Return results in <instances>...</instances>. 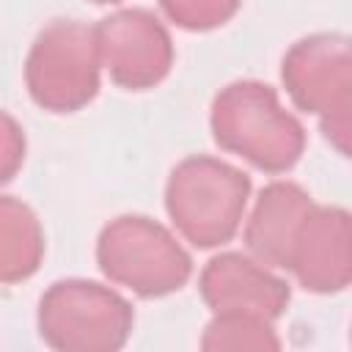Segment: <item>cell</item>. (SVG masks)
I'll use <instances>...</instances> for the list:
<instances>
[{
    "label": "cell",
    "instance_id": "6da1fadb",
    "mask_svg": "<svg viewBox=\"0 0 352 352\" xmlns=\"http://www.w3.org/2000/svg\"><path fill=\"white\" fill-rule=\"evenodd\" d=\"M209 126L223 151L272 176L292 170L305 151V126L261 80H236L220 88L209 110Z\"/></svg>",
    "mask_w": 352,
    "mask_h": 352
},
{
    "label": "cell",
    "instance_id": "7a4b0ae2",
    "mask_svg": "<svg viewBox=\"0 0 352 352\" xmlns=\"http://www.w3.org/2000/svg\"><path fill=\"white\" fill-rule=\"evenodd\" d=\"M248 198L250 176L209 154L184 157L165 182V212L173 228L201 250L220 248L236 236Z\"/></svg>",
    "mask_w": 352,
    "mask_h": 352
},
{
    "label": "cell",
    "instance_id": "3957f363",
    "mask_svg": "<svg viewBox=\"0 0 352 352\" xmlns=\"http://www.w3.org/2000/svg\"><path fill=\"white\" fill-rule=\"evenodd\" d=\"M102 275L143 300L179 292L192 275V258L162 223L146 214L113 217L96 236Z\"/></svg>",
    "mask_w": 352,
    "mask_h": 352
},
{
    "label": "cell",
    "instance_id": "277c9868",
    "mask_svg": "<svg viewBox=\"0 0 352 352\" xmlns=\"http://www.w3.org/2000/svg\"><path fill=\"white\" fill-rule=\"evenodd\" d=\"M96 28L80 19H52L33 38L25 58V88L47 113H77L102 85Z\"/></svg>",
    "mask_w": 352,
    "mask_h": 352
},
{
    "label": "cell",
    "instance_id": "5b68a950",
    "mask_svg": "<svg viewBox=\"0 0 352 352\" xmlns=\"http://www.w3.org/2000/svg\"><path fill=\"white\" fill-rule=\"evenodd\" d=\"M38 336L58 352H116L135 327V311L113 286L66 278L38 300Z\"/></svg>",
    "mask_w": 352,
    "mask_h": 352
},
{
    "label": "cell",
    "instance_id": "8992f818",
    "mask_svg": "<svg viewBox=\"0 0 352 352\" xmlns=\"http://www.w3.org/2000/svg\"><path fill=\"white\" fill-rule=\"evenodd\" d=\"M94 28L102 66L118 88L148 91L168 77L176 52L160 16L146 8H118Z\"/></svg>",
    "mask_w": 352,
    "mask_h": 352
},
{
    "label": "cell",
    "instance_id": "52a82bcc",
    "mask_svg": "<svg viewBox=\"0 0 352 352\" xmlns=\"http://www.w3.org/2000/svg\"><path fill=\"white\" fill-rule=\"evenodd\" d=\"M280 80L292 104L316 118L352 102V36L311 33L280 60Z\"/></svg>",
    "mask_w": 352,
    "mask_h": 352
},
{
    "label": "cell",
    "instance_id": "ba28073f",
    "mask_svg": "<svg viewBox=\"0 0 352 352\" xmlns=\"http://www.w3.org/2000/svg\"><path fill=\"white\" fill-rule=\"evenodd\" d=\"M286 270L314 294L352 286V212L314 204L297 228Z\"/></svg>",
    "mask_w": 352,
    "mask_h": 352
},
{
    "label": "cell",
    "instance_id": "9c48e42d",
    "mask_svg": "<svg viewBox=\"0 0 352 352\" xmlns=\"http://www.w3.org/2000/svg\"><path fill=\"white\" fill-rule=\"evenodd\" d=\"M201 300L212 314H253L264 319L283 316L292 289L267 264L248 253H220L198 275Z\"/></svg>",
    "mask_w": 352,
    "mask_h": 352
},
{
    "label": "cell",
    "instance_id": "30bf717a",
    "mask_svg": "<svg viewBox=\"0 0 352 352\" xmlns=\"http://www.w3.org/2000/svg\"><path fill=\"white\" fill-rule=\"evenodd\" d=\"M314 204L316 201L300 184L283 179L270 182L245 217L242 239L248 253L267 267L286 270L297 228L314 209Z\"/></svg>",
    "mask_w": 352,
    "mask_h": 352
},
{
    "label": "cell",
    "instance_id": "8fae6325",
    "mask_svg": "<svg viewBox=\"0 0 352 352\" xmlns=\"http://www.w3.org/2000/svg\"><path fill=\"white\" fill-rule=\"evenodd\" d=\"M44 258V228L38 214L16 195L0 198V280H28Z\"/></svg>",
    "mask_w": 352,
    "mask_h": 352
},
{
    "label": "cell",
    "instance_id": "7c38bea8",
    "mask_svg": "<svg viewBox=\"0 0 352 352\" xmlns=\"http://www.w3.org/2000/svg\"><path fill=\"white\" fill-rule=\"evenodd\" d=\"M201 349L223 352V349H280V338L272 327V319L253 314H212V322L204 327Z\"/></svg>",
    "mask_w": 352,
    "mask_h": 352
},
{
    "label": "cell",
    "instance_id": "4fadbf2b",
    "mask_svg": "<svg viewBox=\"0 0 352 352\" xmlns=\"http://www.w3.org/2000/svg\"><path fill=\"white\" fill-rule=\"evenodd\" d=\"M239 6L242 0H160L162 14L176 28L190 33H206L226 25Z\"/></svg>",
    "mask_w": 352,
    "mask_h": 352
},
{
    "label": "cell",
    "instance_id": "5bb4252c",
    "mask_svg": "<svg viewBox=\"0 0 352 352\" xmlns=\"http://www.w3.org/2000/svg\"><path fill=\"white\" fill-rule=\"evenodd\" d=\"M322 138L346 160H352V102L319 118Z\"/></svg>",
    "mask_w": 352,
    "mask_h": 352
},
{
    "label": "cell",
    "instance_id": "9a60e30c",
    "mask_svg": "<svg viewBox=\"0 0 352 352\" xmlns=\"http://www.w3.org/2000/svg\"><path fill=\"white\" fill-rule=\"evenodd\" d=\"M25 160V135L11 113H3V154H0V179L11 182L16 168Z\"/></svg>",
    "mask_w": 352,
    "mask_h": 352
},
{
    "label": "cell",
    "instance_id": "2e32d148",
    "mask_svg": "<svg viewBox=\"0 0 352 352\" xmlns=\"http://www.w3.org/2000/svg\"><path fill=\"white\" fill-rule=\"evenodd\" d=\"M94 3H118V0H94Z\"/></svg>",
    "mask_w": 352,
    "mask_h": 352
},
{
    "label": "cell",
    "instance_id": "e0dca14e",
    "mask_svg": "<svg viewBox=\"0 0 352 352\" xmlns=\"http://www.w3.org/2000/svg\"><path fill=\"white\" fill-rule=\"evenodd\" d=\"M349 346H352V324H349Z\"/></svg>",
    "mask_w": 352,
    "mask_h": 352
}]
</instances>
